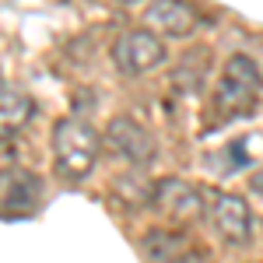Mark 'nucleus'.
Returning a JSON list of instances; mask_svg holds the SVG:
<instances>
[{
	"mask_svg": "<svg viewBox=\"0 0 263 263\" xmlns=\"http://www.w3.org/2000/svg\"><path fill=\"white\" fill-rule=\"evenodd\" d=\"M260 91H263V74L256 67V60L246 57V53L228 57L221 81L214 88V99H211V126L249 116L260 102Z\"/></svg>",
	"mask_w": 263,
	"mask_h": 263,
	"instance_id": "1",
	"label": "nucleus"
},
{
	"mask_svg": "<svg viewBox=\"0 0 263 263\" xmlns=\"http://www.w3.org/2000/svg\"><path fill=\"white\" fill-rule=\"evenodd\" d=\"M53 158H57V172L63 179L78 182L91 176V168L99 162V134L91 123L81 116H63L53 126Z\"/></svg>",
	"mask_w": 263,
	"mask_h": 263,
	"instance_id": "2",
	"label": "nucleus"
},
{
	"mask_svg": "<svg viewBox=\"0 0 263 263\" xmlns=\"http://www.w3.org/2000/svg\"><path fill=\"white\" fill-rule=\"evenodd\" d=\"M102 144H105V151H109L116 162L130 165V168H144L147 162H155V155H158L155 137H151L147 126H141L134 116H116V120L105 126Z\"/></svg>",
	"mask_w": 263,
	"mask_h": 263,
	"instance_id": "3",
	"label": "nucleus"
},
{
	"mask_svg": "<svg viewBox=\"0 0 263 263\" xmlns=\"http://www.w3.org/2000/svg\"><path fill=\"white\" fill-rule=\"evenodd\" d=\"M112 63L126 78H141L165 63V42L151 28H130L112 42Z\"/></svg>",
	"mask_w": 263,
	"mask_h": 263,
	"instance_id": "4",
	"label": "nucleus"
},
{
	"mask_svg": "<svg viewBox=\"0 0 263 263\" xmlns=\"http://www.w3.org/2000/svg\"><path fill=\"white\" fill-rule=\"evenodd\" d=\"M207 218L214 224V232L232 246H246L253 235V207L239 193H214Z\"/></svg>",
	"mask_w": 263,
	"mask_h": 263,
	"instance_id": "5",
	"label": "nucleus"
},
{
	"mask_svg": "<svg viewBox=\"0 0 263 263\" xmlns=\"http://www.w3.org/2000/svg\"><path fill=\"white\" fill-rule=\"evenodd\" d=\"M0 207H4V221H18L35 214L42 200V179L35 172L25 168H4V182H0Z\"/></svg>",
	"mask_w": 263,
	"mask_h": 263,
	"instance_id": "6",
	"label": "nucleus"
},
{
	"mask_svg": "<svg viewBox=\"0 0 263 263\" xmlns=\"http://www.w3.org/2000/svg\"><path fill=\"white\" fill-rule=\"evenodd\" d=\"M151 203L168 214V218H176V221H193V218H200L203 214V197L197 186H190V182L182 179H162L158 186H151Z\"/></svg>",
	"mask_w": 263,
	"mask_h": 263,
	"instance_id": "7",
	"label": "nucleus"
},
{
	"mask_svg": "<svg viewBox=\"0 0 263 263\" xmlns=\"http://www.w3.org/2000/svg\"><path fill=\"white\" fill-rule=\"evenodd\" d=\"M147 28L155 32V35H172V39H182V35H190L197 25H200V14H197V7L190 4V0H155L151 7H147Z\"/></svg>",
	"mask_w": 263,
	"mask_h": 263,
	"instance_id": "8",
	"label": "nucleus"
},
{
	"mask_svg": "<svg viewBox=\"0 0 263 263\" xmlns=\"http://www.w3.org/2000/svg\"><path fill=\"white\" fill-rule=\"evenodd\" d=\"M263 162V137L260 134H242V137H232L228 144H221L218 151L207 155V168H214L218 176H235L249 165Z\"/></svg>",
	"mask_w": 263,
	"mask_h": 263,
	"instance_id": "9",
	"label": "nucleus"
},
{
	"mask_svg": "<svg viewBox=\"0 0 263 263\" xmlns=\"http://www.w3.org/2000/svg\"><path fill=\"white\" fill-rule=\"evenodd\" d=\"M32 112H35L32 99L21 91L18 84L4 81V88H0V123H4V141H11L14 130H21V126L28 123Z\"/></svg>",
	"mask_w": 263,
	"mask_h": 263,
	"instance_id": "10",
	"label": "nucleus"
},
{
	"mask_svg": "<svg viewBox=\"0 0 263 263\" xmlns=\"http://www.w3.org/2000/svg\"><path fill=\"white\" fill-rule=\"evenodd\" d=\"M144 249L155 263H190L197 260V253L190 249V242L176 235V232H165V228H155L144 235Z\"/></svg>",
	"mask_w": 263,
	"mask_h": 263,
	"instance_id": "11",
	"label": "nucleus"
},
{
	"mask_svg": "<svg viewBox=\"0 0 263 263\" xmlns=\"http://www.w3.org/2000/svg\"><path fill=\"white\" fill-rule=\"evenodd\" d=\"M249 190H253L256 197H263V162L253 168V176H249Z\"/></svg>",
	"mask_w": 263,
	"mask_h": 263,
	"instance_id": "12",
	"label": "nucleus"
},
{
	"mask_svg": "<svg viewBox=\"0 0 263 263\" xmlns=\"http://www.w3.org/2000/svg\"><path fill=\"white\" fill-rule=\"evenodd\" d=\"M120 4H141V0H120Z\"/></svg>",
	"mask_w": 263,
	"mask_h": 263,
	"instance_id": "13",
	"label": "nucleus"
}]
</instances>
